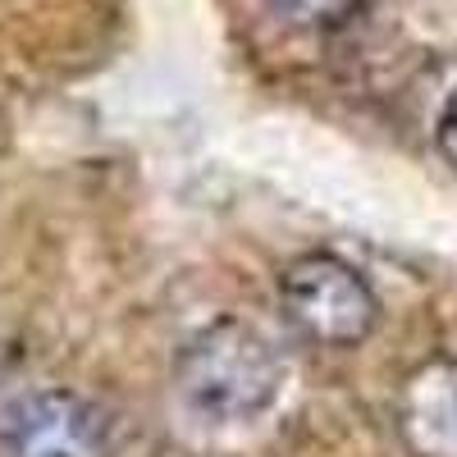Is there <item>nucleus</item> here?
<instances>
[{
  "mask_svg": "<svg viewBox=\"0 0 457 457\" xmlns=\"http://www.w3.org/2000/svg\"><path fill=\"white\" fill-rule=\"evenodd\" d=\"M183 407L211 426H247L270 411L284 389V361L252 325L215 320L187 338L174 366Z\"/></svg>",
  "mask_w": 457,
  "mask_h": 457,
  "instance_id": "nucleus-1",
  "label": "nucleus"
},
{
  "mask_svg": "<svg viewBox=\"0 0 457 457\" xmlns=\"http://www.w3.org/2000/svg\"><path fill=\"white\" fill-rule=\"evenodd\" d=\"M279 302L288 325L325 348H357L370 338L379 320L375 288L353 261L334 252H307L297 256L284 279H279Z\"/></svg>",
  "mask_w": 457,
  "mask_h": 457,
  "instance_id": "nucleus-2",
  "label": "nucleus"
},
{
  "mask_svg": "<svg viewBox=\"0 0 457 457\" xmlns=\"http://www.w3.org/2000/svg\"><path fill=\"white\" fill-rule=\"evenodd\" d=\"M10 457H110V430L101 411L69 389L23 394L5 416Z\"/></svg>",
  "mask_w": 457,
  "mask_h": 457,
  "instance_id": "nucleus-3",
  "label": "nucleus"
},
{
  "mask_svg": "<svg viewBox=\"0 0 457 457\" xmlns=\"http://www.w3.org/2000/svg\"><path fill=\"white\" fill-rule=\"evenodd\" d=\"M398 435L411 457H457V357H435L403 379Z\"/></svg>",
  "mask_w": 457,
  "mask_h": 457,
  "instance_id": "nucleus-4",
  "label": "nucleus"
},
{
  "mask_svg": "<svg viewBox=\"0 0 457 457\" xmlns=\"http://www.w3.org/2000/svg\"><path fill=\"white\" fill-rule=\"evenodd\" d=\"M361 0H270V10H279L288 23H302V28H325V23H338L348 19Z\"/></svg>",
  "mask_w": 457,
  "mask_h": 457,
  "instance_id": "nucleus-5",
  "label": "nucleus"
},
{
  "mask_svg": "<svg viewBox=\"0 0 457 457\" xmlns=\"http://www.w3.org/2000/svg\"><path fill=\"white\" fill-rule=\"evenodd\" d=\"M435 137H439L444 161H448V165H457V92L448 96V105H444V114H439V129H435Z\"/></svg>",
  "mask_w": 457,
  "mask_h": 457,
  "instance_id": "nucleus-6",
  "label": "nucleus"
}]
</instances>
